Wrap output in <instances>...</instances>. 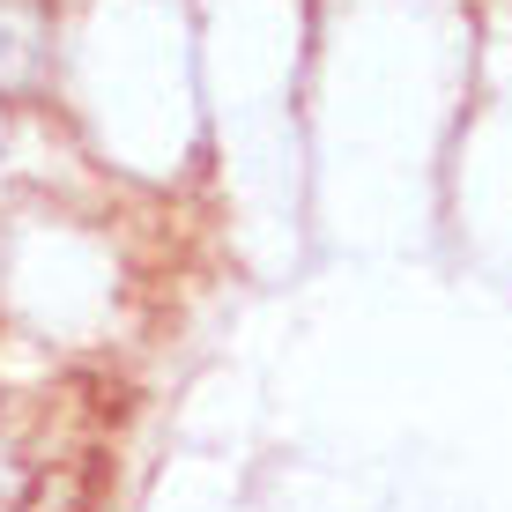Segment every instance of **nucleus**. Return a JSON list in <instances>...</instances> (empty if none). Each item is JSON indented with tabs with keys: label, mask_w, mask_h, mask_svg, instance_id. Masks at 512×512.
<instances>
[]
</instances>
